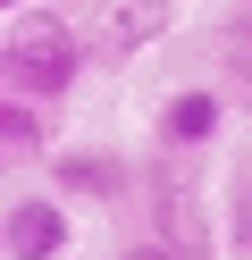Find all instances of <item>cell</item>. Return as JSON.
<instances>
[{"label": "cell", "instance_id": "6da1fadb", "mask_svg": "<svg viewBox=\"0 0 252 260\" xmlns=\"http://www.w3.org/2000/svg\"><path fill=\"white\" fill-rule=\"evenodd\" d=\"M84 68H93V42H84L76 17H17L9 25V51H0V84L9 92L59 109L67 92L84 84Z\"/></svg>", "mask_w": 252, "mask_h": 260}, {"label": "cell", "instance_id": "7a4b0ae2", "mask_svg": "<svg viewBox=\"0 0 252 260\" xmlns=\"http://www.w3.org/2000/svg\"><path fill=\"white\" fill-rule=\"evenodd\" d=\"M67 243H76L67 193H9V210H0V252L9 260H67Z\"/></svg>", "mask_w": 252, "mask_h": 260}, {"label": "cell", "instance_id": "3957f363", "mask_svg": "<svg viewBox=\"0 0 252 260\" xmlns=\"http://www.w3.org/2000/svg\"><path fill=\"white\" fill-rule=\"evenodd\" d=\"M93 17H84V42L93 59H134L143 42L168 34V0H84Z\"/></svg>", "mask_w": 252, "mask_h": 260}, {"label": "cell", "instance_id": "277c9868", "mask_svg": "<svg viewBox=\"0 0 252 260\" xmlns=\"http://www.w3.org/2000/svg\"><path fill=\"white\" fill-rule=\"evenodd\" d=\"M218 126H227V101H218L210 84H185V92H168V101H160L151 143H160L168 159H193V151H210V143H218Z\"/></svg>", "mask_w": 252, "mask_h": 260}, {"label": "cell", "instance_id": "5b68a950", "mask_svg": "<svg viewBox=\"0 0 252 260\" xmlns=\"http://www.w3.org/2000/svg\"><path fill=\"white\" fill-rule=\"evenodd\" d=\"M50 193H67V202H118L126 193V159L109 151H50Z\"/></svg>", "mask_w": 252, "mask_h": 260}, {"label": "cell", "instance_id": "8992f818", "mask_svg": "<svg viewBox=\"0 0 252 260\" xmlns=\"http://www.w3.org/2000/svg\"><path fill=\"white\" fill-rule=\"evenodd\" d=\"M50 143H59V109H50V101H25V92H9V109H0V151L25 168V159H42Z\"/></svg>", "mask_w": 252, "mask_h": 260}, {"label": "cell", "instance_id": "52a82bcc", "mask_svg": "<svg viewBox=\"0 0 252 260\" xmlns=\"http://www.w3.org/2000/svg\"><path fill=\"white\" fill-rule=\"evenodd\" d=\"M151 235H160V243H177L185 260H210V226H202L193 193H177V185H160V193H151Z\"/></svg>", "mask_w": 252, "mask_h": 260}, {"label": "cell", "instance_id": "ba28073f", "mask_svg": "<svg viewBox=\"0 0 252 260\" xmlns=\"http://www.w3.org/2000/svg\"><path fill=\"white\" fill-rule=\"evenodd\" d=\"M227 59H235V68H244V76H252V9H244V17H235V25H227Z\"/></svg>", "mask_w": 252, "mask_h": 260}, {"label": "cell", "instance_id": "9c48e42d", "mask_svg": "<svg viewBox=\"0 0 252 260\" xmlns=\"http://www.w3.org/2000/svg\"><path fill=\"white\" fill-rule=\"evenodd\" d=\"M109 260H185L177 243H160V235H143V243H126V252H109Z\"/></svg>", "mask_w": 252, "mask_h": 260}, {"label": "cell", "instance_id": "30bf717a", "mask_svg": "<svg viewBox=\"0 0 252 260\" xmlns=\"http://www.w3.org/2000/svg\"><path fill=\"white\" fill-rule=\"evenodd\" d=\"M0 9H34V0H0Z\"/></svg>", "mask_w": 252, "mask_h": 260}]
</instances>
